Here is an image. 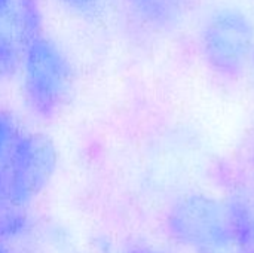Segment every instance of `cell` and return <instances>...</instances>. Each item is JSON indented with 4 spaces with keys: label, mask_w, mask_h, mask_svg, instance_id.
Here are the masks:
<instances>
[{
    "label": "cell",
    "mask_w": 254,
    "mask_h": 253,
    "mask_svg": "<svg viewBox=\"0 0 254 253\" xmlns=\"http://www.w3.org/2000/svg\"><path fill=\"white\" fill-rule=\"evenodd\" d=\"M24 95L30 110L42 119H54L70 101L74 72L63 49L40 36L22 63Z\"/></svg>",
    "instance_id": "6da1fadb"
},
{
    "label": "cell",
    "mask_w": 254,
    "mask_h": 253,
    "mask_svg": "<svg viewBox=\"0 0 254 253\" xmlns=\"http://www.w3.org/2000/svg\"><path fill=\"white\" fill-rule=\"evenodd\" d=\"M57 161V148L49 136H21L0 163V200L27 209L48 186Z\"/></svg>",
    "instance_id": "7a4b0ae2"
},
{
    "label": "cell",
    "mask_w": 254,
    "mask_h": 253,
    "mask_svg": "<svg viewBox=\"0 0 254 253\" xmlns=\"http://www.w3.org/2000/svg\"><path fill=\"white\" fill-rule=\"evenodd\" d=\"M170 236L180 245L201 253H222L235 245L226 204L204 194L179 198L168 216Z\"/></svg>",
    "instance_id": "3957f363"
},
{
    "label": "cell",
    "mask_w": 254,
    "mask_h": 253,
    "mask_svg": "<svg viewBox=\"0 0 254 253\" xmlns=\"http://www.w3.org/2000/svg\"><path fill=\"white\" fill-rule=\"evenodd\" d=\"M201 48L213 72L228 79L238 78L253 60V22L241 9L222 7L207 19Z\"/></svg>",
    "instance_id": "277c9868"
},
{
    "label": "cell",
    "mask_w": 254,
    "mask_h": 253,
    "mask_svg": "<svg viewBox=\"0 0 254 253\" xmlns=\"http://www.w3.org/2000/svg\"><path fill=\"white\" fill-rule=\"evenodd\" d=\"M42 36L37 0H0V78L15 75Z\"/></svg>",
    "instance_id": "5b68a950"
},
{
    "label": "cell",
    "mask_w": 254,
    "mask_h": 253,
    "mask_svg": "<svg viewBox=\"0 0 254 253\" xmlns=\"http://www.w3.org/2000/svg\"><path fill=\"white\" fill-rule=\"evenodd\" d=\"M235 245L244 252L254 253V189L240 188L226 203Z\"/></svg>",
    "instance_id": "8992f818"
},
{
    "label": "cell",
    "mask_w": 254,
    "mask_h": 253,
    "mask_svg": "<svg viewBox=\"0 0 254 253\" xmlns=\"http://www.w3.org/2000/svg\"><path fill=\"white\" fill-rule=\"evenodd\" d=\"M65 1H68L70 4L77 6V7H85V6H88V4L94 3L95 0H65Z\"/></svg>",
    "instance_id": "52a82bcc"
},
{
    "label": "cell",
    "mask_w": 254,
    "mask_h": 253,
    "mask_svg": "<svg viewBox=\"0 0 254 253\" xmlns=\"http://www.w3.org/2000/svg\"><path fill=\"white\" fill-rule=\"evenodd\" d=\"M131 253H164V252L156 251V249H152V248H138V249H134Z\"/></svg>",
    "instance_id": "ba28073f"
},
{
    "label": "cell",
    "mask_w": 254,
    "mask_h": 253,
    "mask_svg": "<svg viewBox=\"0 0 254 253\" xmlns=\"http://www.w3.org/2000/svg\"><path fill=\"white\" fill-rule=\"evenodd\" d=\"M253 64H254V55H253Z\"/></svg>",
    "instance_id": "9c48e42d"
},
{
    "label": "cell",
    "mask_w": 254,
    "mask_h": 253,
    "mask_svg": "<svg viewBox=\"0 0 254 253\" xmlns=\"http://www.w3.org/2000/svg\"><path fill=\"white\" fill-rule=\"evenodd\" d=\"M0 253H3V252H1V251H0Z\"/></svg>",
    "instance_id": "30bf717a"
}]
</instances>
